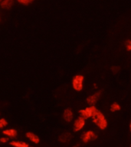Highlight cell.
I'll return each instance as SVG.
<instances>
[{
	"mask_svg": "<svg viewBox=\"0 0 131 147\" xmlns=\"http://www.w3.org/2000/svg\"><path fill=\"white\" fill-rule=\"evenodd\" d=\"M98 139V135L92 130L85 132L81 135V140L84 143H87L92 140H95Z\"/></svg>",
	"mask_w": 131,
	"mask_h": 147,
	"instance_id": "obj_4",
	"label": "cell"
},
{
	"mask_svg": "<svg viewBox=\"0 0 131 147\" xmlns=\"http://www.w3.org/2000/svg\"><path fill=\"white\" fill-rule=\"evenodd\" d=\"M16 1L23 5H29L34 2V0H16Z\"/></svg>",
	"mask_w": 131,
	"mask_h": 147,
	"instance_id": "obj_14",
	"label": "cell"
},
{
	"mask_svg": "<svg viewBox=\"0 0 131 147\" xmlns=\"http://www.w3.org/2000/svg\"><path fill=\"white\" fill-rule=\"evenodd\" d=\"M119 69H120L118 68L117 66H113V67H112V71H113L114 73H117V71L119 70Z\"/></svg>",
	"mask_w": 131,
	"mask_h": 147,
	"instance_id": "obj_18",
	"label": "cell"
},
{
	"mask_svg": "<svg viewBox=\"0 0 131 147\" xmlns=\"http://www.w3.org/2000/svg\"><path fill=\"white\" fill-rule=\"evenodd\" d=\"M85 77L82 75H75L72 79V87L76 92H81L84 88Z\"/></svg>",
	"mask_w": 131,
	"mask_h": 147,
	"instance_id": "obj_2",
	"label": "cell"
},
{
	"mask_svg": "<svg viewBox=\"0 0 131 147\" xmlns=\"http://www.w3.org/2000/svg\"><path fill=\"white\" fill-rule=\"evenodd\" d=\"M101 93H102V92H100V91H99V92H95L94 94H91V95L87 97V99H86L87 103L88 104V105H94L98 102L99 98H100V95H101Z\"/></svg>",
	"mask_w": 131,
	"mask_h": 147,
	"instance_id": "obj_6",
	"label": "cell"
},
{
	"mask_svg": "<svg viewBox=\"0 0 131 147\" xmlns=\"http://www.w3.org/2000/svg\"><path fill=\"white\" fill-rule=\"evenodd\" d=\"M9 144H10V146L14 147H29V143L22 142V141L12 140L9 143Z\"/></svg>",
	"mask_w": 131,
	"mask_h": 147,
	"instance_id": "obj_11",
	"label": "cell"
},
{
	"mask_svg": "<svg viewBox=\"0 0 131 147\" xmlns=\"http://www.w3.org/2000/svg\"><path fill=\"white\" fill-rule=\"evenodd\" d=\"M71 134H69V133H65V134H61L60 136V137H59V141H60L61 143H66L71 140Z\"/></svg>",
	"mask_w": 131,
	"mask_h": 147,
	"instance_id": "obj_12",
	"label": "cell"
},
{
	"mask_svg": "<svg viewBox=\"0 0 131 147\" xmlns=\"http://www.w3.org/2000/svg\"><path fill=\"white\" fill-rule=\"evenodd\" d=\"M91 119H92L93 123L101 130H104L107 127L108 123H107V121L105 117L104 114L98 109L94 111V113L91 117Z\"/></svg>",
	"mask_w": 131,
	"mask_h": 147,
	"instance_id": "obj_1",
	"label": "cell"
},
{
	"mask_svg": "<svg viewBox=\"0 0 131 147\" xmlns=\"http://www.w3.org/2000/svg\"><path fill=\"white\" fill-rule=\"evenodd\" d=\"M110 110H111V112L119 111L121 110V106H120L117 102H113V103L111 105Z\"/></svg>",
	"mask_w": 131,
	"mask_h": 147,
	"instance_id": "obj_13",
	"label": "cell"
},
{
	"mask_svg": "<svg viewBox=\"0 0 131 147\" xmlns=\"http://www.w3.org/2000/svg\"><path fill=\"white\" fill-rule=\"evenodd\" d=\"M126 49L128 52L131 51V40H127L126 42Z\"/></svg>",
	"mask_w": 131,
	"mask_h": 147,
	"instance_id": "obj_17",
	"label": "cell"
},
{
	"mask_svg": "<svg viewBox=\"0 0 131 147\" xmlns=\"http://www.w3.org/2000/svg\"><path fill=\"white\" fill-rule=\"evenodd\" d=\"M8 126V121L5 118H0V129H4Z\"/></svg>",
	"mask_w": 131,
	"mask_h": 147,
	"instance_id": "obj_15",
	"label": "cell"
},
{
	"mask_svg": "<svg viewBox=\"0 0 131 147\" xmlns=\"http://www.w3.org/2000/svg\"><path fill=\"white\" fill-rule=\"evenodd\" d=\"M9 137H7V136H3V137H1L0 138V143H2V144H5V143H7L9 142Z\"/></svg>",
	"mask_w": 131,
	"mask_h": 147,
	"instance_id": "obj_16",
	"label": "cell"
},
{
	"mask_svg": "<svg viewBox=\"0 0 131 147\" xmlns=\"http://www.w3.org/2000/svg\"><path fill=\"white\" fill-rule=\"evenodd\" d=\"M85 120L84 117H82L81 116L78 117V118L76 119L74 122L73 124V130L74 132H79L81 131L83 128L85 127Z\"/></svg>",
	"mask_w": 131,
	"mask_h": 147,
	"instance_id": "obj_5",
	"label": "cell"
},
{
	"mask_svg": "<svg viewBox=\"0 0 131 147\" xmlns=\"http://www.w3.org/2000/svg\"><path fill=\"white\" fill-rule=\"evenodd\" d=\"M97 110V108H96L94 105H90L89 107L85 108V109H81L78 111V113L80 114V115L82 117L87 120V119L91 118V117L93 115V114L94 113V111Z\"/></svg>",
	"mask_w": 131,
	"mask_h": 147,
	"instance_id": "obj_3",
	"label": "cell"
},
{
	"mask_svg": "<svg viewBox=\"0 0 131 147\" xmlns=\"http://www.w3.org/2000/svg\"><path fill=\"white\" fill-rule=\"evenodd\" d=\"M1 2H2V0H0V3H1Z\"/></svg>",
	"mask_w": 131,
	"mask_h": 147,
	"instance_id": "obj_19",
	"label": "cell"
},
{
	"mask_svg": "<svg viewBox=\"0 0 131 147\" xmlns=\"http://www.w3.org/2000/svg\"><path fill=\"white\" fill-rule=\"evenodd\" d=\"M14 2H15L14 0H2V2L0 3V6L2 9L9 10L13 7Z\"/></svg>",
	"mask_w": 131,
	"mask_h": 147,
	"instance_id": "obj_10",
	"label": "cell"
},
{
	"mask_svg": "<svg viewBox=\"0 0 131 147\" xmlns=\"http://www.w3.org/2000/svg\"><path fill=\"white\" fill-rule=\"evenodd\" d=\"M2 134L4 136L9 137V138L14 139L18 136V132L16 129L11 128V129H5L4 130H2Z\"/></svg>",
	"mask_w": 131,
	"mask_h": 147,
	"instance_id": "obj_8",
	"label": "cell"
},
{
	"mask_svg": "<svg viewBox=\"0 0 131 147\" xmlns=\"http://www.w3.org/2000/svg\"><path fill=\"white\" fill-rule=\"evenodd\" d=\"M25 136L29 139V140L31 141V143L34 144H38L40 143V138L38 137L35 134H34L32 132H27L25 134Z\"/></svg>",
	"mask_w": 131,
	"mask_h": 147,
	"instance_id": "obj_9",
	"label": "cell"
},
{
	"mask_svg": "<svg viewBox=\"0 0 131 147\" xmlns=\"http://www.w3.org/2000/svg\"><path fill=\"white\" fill-rule=\"evenodd\" d=\"M74 118V113L72 111L71 108H66L65 111H64V113H63V119L64 121L67 123H69V122H71L73 121Z\"/></svg>",
	"mask_w": 131,
	"mask_h": 147,
	"instance_id": "obj_7",
	"label": "cell"
}]
</instances>
